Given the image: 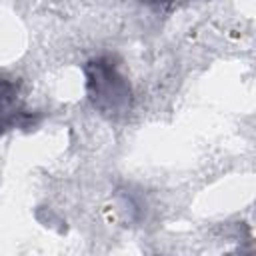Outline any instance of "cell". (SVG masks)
<instances>
[{"label":"cell","instance_id":"6da1fadb","mask_svg":"<svg viewBox=\"0 0 256 256\" xmlns=\"http://www.w3.org/2000/svg\"><path fill=\"white\" fill-rule=\"evenodd\" d=\"M90 104L108 118H122L132 108L130 82L120 74L114 60L102 56L84 66Z\"/></svg>","mask_w":256,"mask_h":256},{"label":"cell","instance_id":"7a4b0ae2","mask_svg":"<svg viewBox=\"0 0 256 256\" xmlns=\"http://www.w3.org/2000/svg\"><path fill=\"white\" fill-rule=\"evenodd\" d=\"M36 120L20 102V84L0 76V136L12 128H30Z\"/></svg>","mask_w":256,"mask_h":256},{"label":"cell","instance_id":"3957f363","mask_svg":"<svg viewBox=\"0 0 256 256\" xmlns=\"http://www.w3.org/2000/svg\"><path fill=\"white\" fill-rule=\"evenodd\" d=\"M138 2L148 4V6H168V4H172L174 0H138Z\"/></svg>","mask_w":256,"mask_h":256}]
</instances>
